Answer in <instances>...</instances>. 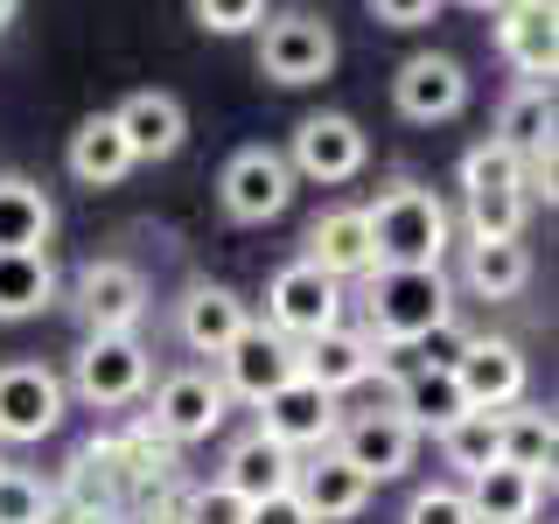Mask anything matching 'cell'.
I'll use <instances>...</instances> for the list:
<instances>
[{"label":"cell","instance_id":"obj_10","mask_svg":"<svg viewBox=\"0 0 559 524\" xmlns=\"http://www.w3.org/2000/svg\"><path fill=\"white\" fill-rule=\"evenodd\" d=\"M231 419V398H224V384L210 378V371H168L162 384H154V413H147V427L162 433V441H175V448H197V441H210V433Z\"/></svg>","mask_w":559,"mask_h":524},{"label":"cell","instance_id":"obj_37","mask_svg":"<svg viewBox=\"0 0 559 524\" xmlns=\"http://www.w3.org/2000/svg\"><path fill=\"white\" fill-rule=\"evenodd\" d=\"M406 524H476V511H468V497L454 483H427V489H413Z\"/></svg>","mask_w":559,"mask_h":524},{"label":"cell","instance_id":"obj_33","mask_svg":"<svg viewBox=\"0 0 559 524\" xmlns=\"http://www.w3.org/2000/svg\"><path fill=\"white\" fill-rule=\"evenodd\" d=\"M441 454H448V468H462V476H483L489 462H503V413H462L441 433Z\"/></svg>","mask_w":559,"mask_h":524},{"label":"cell","instance_id":"obj_21","mask_svg":"<svg viewBox=\"0 0 559 524\" xmlns=\"http://www.w3.org/2000/svg\"><path fill=\"white\" fill-rule=\"evenodd\" d=\"M329 279H364L378 266V252H371V224H364V203L357 210H329V217H314L308 224V252Z\"/></svg>","mask_w":559,"mask_h":524},{"label":"cell","instance_id":"obj_25","mask_svg":"<svg viewBox=\"0 0 559 524\" xmlns=\"http://www.w3.org/2000/svg\"><path fill=\"white\" fill-rule=\"evenodd\" d=\"M392 413H406V419H413V433H419V441H427V433L441 441L454 419L468 413V398H462V384H454V371H433V364H419V371L399 378Z\"/></svg>","mask_w":559,"mask_h":524},{"label":"cell","instance_id":"obj_23","mask_svg":"<svg viewBox=\"0 0 559 524\" xmlns=\"http://www.w3.org/2000/svg\"><path fill=\"white\" fill-rule=\"evenodd\" d=\"M112 119H119V133H127L133 162H168V154L182 147V133H189V112H182L175 92H133Z\"/></svg>","mask_w":559,"mask_h":524},{"label":"cell","instance_id":"obj_12","mask_svg":"<svg viewBox=\"0 0 559 524\" xmlns=\"http://www.w3.org/2000/svg\"><path fill=\"white\" fill-rule=\"evenodd\" d=\"M364 154H371V140H364V127L349 112H308L301 127H294L287 140V168H294V182H322V189H336L349 182V175L364 168Z\"/></svg>","mask_w":559,"mask_h":524},{"label":"cell","instance_id":"obj_16","mask_svg":"<svg viewBox=\"0 0 559 524\" xmlns=\"http://www.w3.org/2000/svg\"><path fill=\"white\" fill-rule=\"evenodd\" d=\"M392 105H399V119H413V127H441V119H454L468 105V70L454 57H441V49H419V57L399 63Z\"/></svg>","mask_w":559,"mask_h":524},{"label":"cell","instance_id":"obj_30","mask_svg":"<svg viewBox=\"0 0 559 524\" xmlns=\"http://www.w3.org/2000/svg\"><path fill=\"white\" fill-rule=\"evenodd\" d=\"M57 301V266L49 252H0V322H28Z\"/></svg>","mask_w":559,"mask_h":524},{"label":"cell","instance_id":"obj_15","mask_svg":"<svg viewBox=\"0 0 559 524\" xmlns=\"http://www.w3.org/2000/svg\"><path fill=\"white\" fill-rule=\"evenodd\" d=\"M329 448H336L343 462H357L371 483H392V476H406V468H413L419 433H413V419H406V413L378 406V413H349Z\"/></svg>","mask_w":559,"mask_h":524},{"label":"cell","instance_id":"obj_24","mask_svg":"<svg viewBox=\"0 0 559 524\" xmlns=\"http://www.w3.org/2000/svg\"><path fill=\"white\" fill-rule=\"evenodd\" d=\"M462 497H468V511H476V524H532L538 503H546V483L511 468V462H489L483 476H468Z\"/></svg>","mask_w":559,"mask_h":524},{"label":"cell","instance_id":"obj_6","mask_svg":"<svg viewBox=\"0 0 559 524\" xmlns=\"http://www.w3.org/2000/svg\"><path fill=\"white\" fill-rule=\"evenodd\" d=\"M63 427V378L35 357L0 364V448L49 441Z\"/></svg>","mask_w":559,"mask_h":524},{"label":"cell","instance_id":"obj_7","mask_svg":"<svg viewBox=\"0 0 559 524\" xmlns=\"http://www.w3.org/2000/svg\"><path fill=\"white\" fill-rule=\"evenodd\" d=\"M70 308H78L84 336H133L140 314H147V279L127 259H92L70 279Z\"/></svg>","mask_w":559,"mask_h":524},{"label":"cell","instance_id":"obj_38","mask_svg":"<svg viewBox=\"0 0 559 524\" xmlns=\"http://www.w3.org/2000/svg\"><path fill=\"white\" fill-rule=\"evenodd\" d=\"M462 343H468V329H462V322L448 314V322H441V329H427V336H419L413 349H419V364H433V371H448V364L462 357Z\"/></svg>","mask_w":559,"mask_h":524},{"label":"cell","instance_id":"obj_18","mask_svg":"<svg viewBox=\"0 0 559 524\" xmlns=\"http://www.w3.org/2000/svg\"><path fill=\"white\" fill-rule=\"evenodd\" d=\"M497 49L524 84H552V70H559L552 0H497Z\"/></svg>","mask_w":559,"mask_h":524},{"label":"cell","instance_id":"obj_28","mask_svg":"<svg viewBox=\"0 0 559 524\" xmlns=\"http://www.w3.org/2000/svg\"><path fill=\"white\" fill-rule=\"evenodd\" d=\"M57 231V203L28 175H0V252H49Z\"/></svg>","mask_w":559,"mask_h":524},{"label":"cell","instance_id":"obj_19","mask_svg":"<svg viewBox=\"0 0 559 524\" xmlns=\"http://www.w3.org/2000/svg\"><path fill=\"white\" fill-rule=\"evenodd\" d=\"M245 322H252V308L231 287H217V279H189L182 301H175V336H182V349H197V357H224L245 336Z\"/></svg>","mask_w":559,"mask_h":524},{"label":"cell","instance_id":"obj_13","mask_svg":"<svg viewBox=\"0 0 559 524\" xmlns=\"http://www.w3.org/2000/svg\"><path fill=\"white\" fill-rule=\"evenodd\" d=\"M448 371L462 384L468 413H503V406H518L524 384H532V364H524V349L511 336H468Z\"/></svg>","mask_w":559,"mask_h":524},{"label":"cell","instance_id":"obj_43","mask_svg":"<svg viewBox=\"0 0 559 524\" xmlns=\"http://www.w3.org/2000/svg\"><path fill=\"white\" fill-rule=\"evenodd\" d=\"M14 8H22V0H0V28H8V22H14Z\"/></svg>","mask_w":559,"mask_h":524},{"label":"cell","instance_id":"obj_9","mask_svg":"<svg viewBox=\"0 0 559 524\" xmlns=\"http://www.w3.org/2000/svg\"><path fill=\"white\" fill-rule=\"evenodd\" d=\"M217 203L231 224H273L294 203V168L280 147H238L217 175Z\"/></svg>","mask_w":559,"mask_h":524},{"label":"cell","instance_id":"obj_34","mask_svg":"<svg viewBox=\"0 0 559 524\" xmlns=\"http://www.w3.org/2000/svg\"><path fill=\"white\" fill-rule=\"evenodd\" d=\"M57 517V489H43L28 468H0V524H49Z\"/></svg>","mask_w":559,"mask_h":524},{"label":"cell","instance_id":"obj_27","mask_svg":"<svg viewBox=\"0 0 559 524\" xmlns=\"http://www.w3.org/2000/svg\"><path fill=\"white\" fill-rule=\"evenodd\" d=\"M70 175H78L84 189H112V182H127V168H133V147H127V133H119V119L112 112H92L78 133H70Z\"/></svg>","mask_w":559,"mask_h":524},{"label":"cell","instance_id":"obj_26","mask_svg":"<svg viewBox=\"0 0 559 524\" xmlns=\"http://www.w3.org/2000/svg\"><path fill=\"white\" fill-rule=\"evenodd\" d=\"M294 468H301V454H287L280 441H266V433L252 427L245 441H231L217 483H231L245 503H259V497H280V489H294Z\"/></svg>","mask_w":559,"mask_h":524},{"label":"cell","instance_id":"obj_32","mask_svg":"<svg viewBox=\"0 0 559 524\" xmlns=\"http://www.w3.org/2000/svg\"><path fill=\"white\" fill-rule=\"evenodd\" d=\"M489 140H503L511 154L546 147V140H552V84H518V92L503 98L497 133H489Z\"/></svg>","mask_w":559,"mask_h":524},{"label":"cell","instance_id":"obj_42","mask_svg":"<svg viewBox=\"0 0 559 524\" xmlns=\"http://www.w3.org/2000/svg\"><path fill=\"white\" fill-rule=\"evenodd\" d=\"M49 524H119V511H63V517H49Z\"/></svg>","mask_w":559,"mask_h":524},{"label":"cell","instance_id":"obj_5","mask_svg":"<svg viewBox=\"0 0 559 524\" xmlns=\"http://www.w3.org/2000/svg\"><path fill=\"white\" fill-rule=\"evenodd\" d=\"M336 322H343V279H329L314 259H294V266H280L266 279V329L308 343V336H322V329H336Z\"/></svg>","mask_w":559,"mask_h":524},{"label":"cell","instance_id":"obj_2","mask_svg":"<svg viewBox=\"0 0 559 524\" xmlns=\"http://www.w3.org/2000/svg\"><path fill=\"white\" fill-rule=\"evenodd\" d=\"M364 224H371L378 266H441L448 245H454L448 203L433 196V189H419V182L378 189V203H364Z\"/></svg>","mask_w":559,"mask_h":524},{"label":"cell","instance_id":"obj_45","mask_svg":"<svg viewBox=\"0 0 559 524\" xmlns=\"http://www.w3.org/2000/svg\"><path fill=\"white\" fill-rule=\"evenodd\" d=\"M0 468H8V454H0Z\"/></svg>","mask_w":559,"mask_h":524},{"label":"cell","instance_id":"obj_4","mask_svg":"<svg viewBox=\"0 0 559 524\" xmlns=\"http://www.w3.org/2000/svg\"><path fill=\"white\" fill-rule=\"evenodd\" d=\"M70 384H78L84 406L119 413V406H133V398H147L154 357H147V343H140V336H84L78 364H70Z\"/></svg>","mask_w":559,"mask_h":524},{"label":"cell","instance_id":"obj_14","mask_svg":"<svg viewBox=\"0 0 559 524\" xmlns=\"http://www.w3.org/2000/svg\"><path fill=\"white\" fill-rule=\"evenodd\" d=\"M336 427H343L336 398H329L322 384H308V378H294V384H280V392L259 398V433L280 441L287 454H322L336 441Z\"/></svg>","mask_w":559,"mask_h":524},{"label":"cell","instance_id":"obj_41","mask_svg":"<svg viewBox=\"0 0 559 524\" xmlns=\"http://www.w3.org/2000/svg\"><path fill=\"white\" fill-rule=\"evenodd\" d=\"M140 524H189V517H182V489H175V497H154Z\"/></svg>","mask_w":559,"mask_h":524},{"label":"cell","instance_id":"obj_44","mask_svg":"<svg viewBox=\"0 0 559 524\" xmlns=\"http://www.w3.org/2000/svg\"><path fill=\"white\" fill-rule=\"evenodd\" d=\"M468 8H497V0H468Z\"/></svg>","mask_w":559,"mask_h":524},{"label":"cell","instance_id":"obj_11","mask_svg":"<svg viewBox=\"0 0 559 524\" xmlns=\"http://www.w3.org/2000/svg\"><path fill=\"white\" fill-rule=\"evenodd\" d=\"M224 398H245V406H259L266 392H280V384H294L301 378V343L294 336H280V329L266 322H245V336L224 349Z\"/></svg>","mask_w":559,"mask_h":524},{"label":"cell","instance_id":"obj_39","mask_svg":"<svg viewBox=\"0 0 559 524\" xmlns=\"http://www.w3.org/2000/svg\"><path fill=\"white\" fill-rule=\"evenodd\" d=\"M433 8L441 0H371V14L384 28H419V22H433Z\"/></svg>","mask_w":559,"mask_h":524},{"label":"cell","instance_id":"obj_20","mask_svg":"<svg viewBox=\"0 0 559 524\" xmlns=\"http://www.w3.org/2000/svg\"><path fill=\"white\" fill-rule=\"evenodd\" d=\"M371 371H384V349L364 336V329H349V322H336V329H322V336H308L301 343V378L308 384H322L329 398H343V392H357Z\"/></svg>","mask_w":559,"mask_h":524},{"label":"cell","instance_id":"obj_35","mask_svg":"<svg viewBox=\"0 0 559 524\" xmlns=\"http://www.w3.org/2000/svg\"><path fill=\"white\" fill-rule=\"evenodd\" d=\"M182 517L189 524H252V503L231 483H197V489H182Z\"/></svg>","mask_w":559,"mask_h":524},{"label":"cell","instance_id":"obj_22","mask_svg":"<svg viewBox=\"0 0 559 524\" xmlns=\"http://www.w3.org/2000/svg\"><path fill=\"white\" fill-rule=\"evenodd\" d=\"M462 287L476 301H518L532 287V252L524 238H468L462 245Z\"/></svg>","mask_w":559,"mask_h":524},{"label":"cell","instance_id":"obj_31","mask_svg":"<svg viewBox=\"0 0 559 524\" xmlns=\"http://www.w3.org/2000/svg\"><path fill=\"white\" fill-rule=\"evenodd\" d=\"M63 497H70V511H119V497H127V483H119V462H112V433L70 454Z\"/></svg>","mask_w":559,"mask_h":524},{"label":"cell","instance_id":"obj_36","mask_svg":"<svg viewBox=\"0 0 559 524\" xmlns=\"http://www.w3.org/2000/svg\"><path fill=\"white\" fill-rule=\"evenodd\" d=\"M189 14H197V28H210V35H252L266 22V0H189Z\"/></svg>","mask_w":559,"mask_h":524},{"label":"cell","instance_id":"obj_8","mask_svg":"<svg viewBox=\"0 0 559 524\" xmlns=\"http://www.w3.org/2000/svg\"><path fill=\"white\" fill-rule=\"evenodd\" d=\"M266 35H259V70H266L273 84H322L329 70H336V28L322 22V14L294 8L280 14V22H259Z\"/></svg>","mask_w":559,"mask_h":524},{"label":"cell","instance_id":"obj_40","mask_svg":"<svg viewBox=\"0 0 559 524\" xmlns=\"http://www.w3.org/2000/svg\"><path fill=\"white\" fill-rule=\"evenodd\" d=\"M252 524H314V517H308V503L294 497V489H280V497H259L252 503Z\"/></svg>","mask_w":559,"mask_h":524},{"label":"cell","instance_id":"obj_17","mask_svg":"<svg viewBox=\"0 0 559 524\" xmlns=\"http://www.w3.org/2000/svg\"><path fill=\"white\" fill-rule=\"evenodd\" d=\"M294 497L308 503V517H314V524H349V517L371 511L378 483L364 476L357 462H343L336 448H322V454H308V462L294 468Z\"/></svg>","mask_w":559,"mask_h":524},{"label":"cell","instance_id":"obj_29","mask_svg":"<svg viewBox=\"0 0 559 524\" xmlns=\"http://www.w3.org/2000/svg\"><path fill=\"white\" fill-rule=\"evenodd\" d=\"M552 454H559V427H552L546 406H524V398L503 406V462L538 476V483H552Z\"/></svg>","mask_w":559,"mask_h":524},{"label":"cell","instance_id":"obj_1","mask_svg":"<svg viewBox=\"0 0 559 524\" xmlns=\"http://www.w3.org/2000/svg\"><path fill=\"white\" fill-rule=\"evenodd\" d=\"M448 314H454V287L441 266H371L364 273V336L378 349H413Z\"/></svg>","mask_w":559,"mask_h":524},{"label":"cell","instance_id":"obj_3","mask_svg":"<svg viewBox=\"0 0 559 524\" xmlns=\"http://www.w3.org/2000/svg\"><path fill=\"white\" fill-rule=\"evenodd\" d=\"M524 182H518V154L503 140H483V147L462 154V217L468 238H518L524 231Z\"/></svg>","mask_w":559,"mask_h":524}]
</instances>
